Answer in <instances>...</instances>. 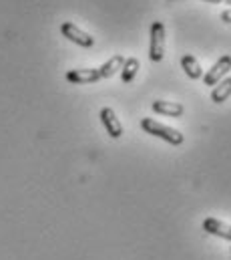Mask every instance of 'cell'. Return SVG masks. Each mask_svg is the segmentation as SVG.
<instances>
[{"label": "cell", "mask_w": 231, "mask_h": 260, "mask_svg": "<svg viewBox=\"0 0 231 260\" xmlns=\"http://www.w3.org/2000/svg\"><path fill=\"white\" fill-rule=\"evenodd\" d=\"M141 127H143L145 133L155 135V137H159V139H163V141H167L171 145H181L185 141L183 133L179 129H175L171 125H165V123H161V121H157L153 117H143L141 119Z\"/></svg>", "instance_id": "6da1fadb"}, {"label": "cell", "mask_w": 231, "mask_h": 260, "mask_svg": "<svg viewBox=\"0 0 231 260\" xmlns=\"http://www.w3.org/2000/svg\"><path fill=\"white\" fill-rule=\"evenodd\" d=\"M165 57V24L155 20L151 24V41H149V59L153 63L163 61Z\"/></svg>", "instance_id": "7a4b0ae2"}, {"label": "cell", "mask_w": 231, "mask_h": 260, "mask_svg": "<svg viewBox=\"0 0 231 260\" xmlns=\"http://www.w3.org/2000/svg\"><path fill=\"white\" fill-rule=\"evenodd\" d=\"M60 32H62L64 39H68L70 43H74V45H79L83 49H91L95 45V39L89 32H85L83 28H79L74 22H68V20L62 22L60 24Z\"/></svg>", "instance_id": "3957f363"}, {"label": "cell", "mask_w": 231, "mask_h": 260, "mask_svg": "<svg viewBox=\"0 0 231 260\" xmlns=\"http://www.w3.org/2000/svg\"><path fill=\"white\" fill-rule=\"evenodd\" d=\"M229 71H231V55H223V57H219V61H217L215 65L203 75V83L215 87Z\"/></svg>", "instance_id": "277c9868"}, {"label": "cell", "mask_w": 231, "mask_h": 260, "mask_svg": "<svg viewBox=\"0 0 231 260\" xmlns=\"http://www.w3.org/2000/svg\"><path fill=\"white\" fill-rule=\"evenodd\" d=\"M64 77H66V81L72 83V85H89V83L101 81L99 69H70Z\"/></svg>", "instance_id": "5b68a950"}, {"label": "cell", "mask_w": 231, "mask_h": 260, "mask_svg": "<svg viewBox=\"0 0 231 260\" xmlns=\"http://www.w3.org/2000/svg\"><path fill=\"white\" fill-rule=\"evenodd\" d=\"M99 117H101V123L105 125L107 133H109L113 139H119V137L123 135V123L119 121L117 113L111 107H103L101 113H99Z\"/></svg>", "instance_id": "8992f818"}, {"label": "cell", "mask_w": 231, "mask_h": 260, "mask_svg": "<svg viewBox=\"0 0 231 260\" xmlns=\"http://www.w3.org/2000/svg\"><path fill=\"white\" fill-rule=\"evenodd\" d=\"M203 230L211 236H217V238H223V240L231 242V224H225L217 218H205L203 220Z\"/></svg>", "instance_id": "52a82bcc"}, {"label": "cell", "mask_w": 231, "mask_h": 260, "mask_svg": "<svg viewBox=\"0 0 231 260\" xmlns=\"http://www.w3.org/2000/svg\"><path fill=\"white\" fill-rule=\"evenodd\" d=\"M153 111L159 115H169V117H181L185 113V107L177 101H153Z\"/></svg>", "instance_id": "ba28073f"}, {"label": "cell", "mask_w": 231, "mask_h": 260, "mask_svg": "<svg viewBox=\"0 0 231 260\" xmlns=\"http://www.w3.org/2000/svg\"><path fill=\"white\" fill-rule=\"evenodd\" d=\"M231 97V77H225V79H221L213 89H211V101L213 103H223L225 99H229Z\"/></svg>", "instance_id": "9c48e42d"}, {"label": "cell", "mask_w": 231, "mask_h": 260, "mask_svg": "<svg viewBox=\"0 0 231 260\" xmlns=\"http://www.w3.org/2000/svg\"><path fill=\"white\" fill-rule=\"evenodd\" d=\"M181 67H183V71L189 79H201L203 77V69L193 55H183L181 57Z\"/></svg>", "instance_id": "30bf717a"}, {"label": "cell", "mask_w": 231, "mask_h": 260, "mask_svg": "<svg viewBox=\"0 0 231 260\" xmlns=\"http://www.w3.org/2000/svg\"><path fill=\"white\" fill-rule=\"evenodd\" d=\"M123 63H125L123 55H115V57H111L105 65L99 67V75H101V79H109V77L117 75V71H121V69H123Z\"/></svg>", "instance_id": "8fae6325"}, {"label": "cell", "mask_w": 231, "mask_h": 260, "mask_svg": "<svg viewBox=\"0 0 231 260\" xmlns=\"http://www.w3.org/2000/svg\"><path fill=\"white\" fill-rule=\"evenodd\" d=\"M139 67H141L139 65V59H135V57L125 59L123 69H121V79H123V83H131V81L135 79V75H137Z\"/></svg>", "instance_id": "7c38bea8"}, {"label": "cell", "mask_w": 231, "mask_h": 260, "mask_svg": "<svg viewBox=\"0 0 231 260\" xmlns=\"http://www.w3.org/2000/svg\"><path fill=\"white\" fill-rule=\"evenodd\" d=\"M221 20H223V22H231V8L221 12Z\"/></svg>", "instance_id": "4fadbf2b"}, {"label": "cell", "mask_w": 231, "mask_h": 260, "mask_svg": "<svg viewBox=\"0 0 231 260\" xmlns=\"http://www.w3.org/2000/svg\"><path fill=\"white\" fill-rule=\"evenodd\" d=\"M207 2H213V4H219V2H223V0H207Z\"/></svg>", "instance_id": "5bb4252c"}]
</instances>
